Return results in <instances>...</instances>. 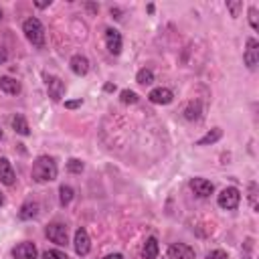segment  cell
I'll return each instance as SVG.
<instances>
[{"label": "cell", "instance_id": "cell-1", "mask_svg": "<svg viewBox=\"0 0 259 259\" xmlns=\"http://www.w3.org/2000/svg\"><path fill=\"white\" fill-rule=\"evenodd\" d=\"M57 174H59V168L51 156H40L34 160V164H32V180L34 182H51L57 178Z\"/></svg>", "mask_w": 259, "mask_h": 259}, {"label": "cell", "instance_id": "cell-2", "mask_svg": "<svg viewBox=\"0 0 259 259\" xmlns=\"http://www.w3.org/2000/svg\"><path fill=\"white\" fill-rule=\"evenodd\" d=\"M22 32L32 47H36V49L45 47V28L38 18H26L22 24Z\"/></svg>", "mask_w": 259, "mask_h": 259}, {"label": "cell", "instance_id": "cell-3", "mask_svg": "<svg viewBox=\"0 0 259 259\" xmlns=\"http://www.w3.org/2000/svg\"><path fill=\"white\" fill-rule=\"evenodd\" d=\"M241 202V192L235 186H227L221 190V194L217 196V204L225 210H235Z\"/></svg>", "mask_w": 259, "mask_h": 259}, {"label": "cell", "instance_id": "cell-4", "mask_svg": "<svg viewBox=\"0 0 259 259\" xmlns=\"http://www.w3.org/2000/svg\"><path fill=\"white\" fill-rule=\"evenodd\" d=\"M45 235L55 243V245H67V227L63 223H51L45 229Z\"/></svg>", "mask_w": 259, "mask_h": 259}, {"label": "cell", "instance_id": "cell-5", "mask_svg": "<svg viewBox=\"0 0 259 259\" xmlns=\"http://www.w3.org/2000/svg\"><path fill=\"white\" fill-rule=\"evenodd\" d=\"M243 61L247 65V69H255L259 65V42L255 38H247V49L243 53Z\"/></svg>", "mask_w": 259, "mask_h": 259}, {"label": "cell", "instance_id": "cell-6", "mask_svg": "<svg viewBox=\"0 0 259 259\" xmlns=\"http://www.w3.org/2000/svg\"><path fill=\"white\" fill-rule=\"evenodd\" d=\"M73 247H75V253H77V255H81V257H85V255L91 251V239H89V235H87V231H85L83 227L75 231Z\"/></svg>", "mask_w": 259, "mask_h": 259}, {"label": "cell", "instance_id": "cell-7", "mask_svg": "<svg viewBox=\"0 0 259 259\" xmlns=\"http://www.w3.org/2000/svg\"><path fill=\"white\" fill-rule=\"evenodd\" d=\"M188 186H190V190H192L196 196H200V198L210 196V194H212V190H214L212 182H208L206 178H198V176H196V178H190Z\"/></svg>", "mask_w": 259, "mask_h": 259}, {"label": "cell", "instance_id": "cell-8", "mask_svg": "<svg viewBox=\"0 0 259 259\" xmlns=\"http://www.w3.org/2000/svg\"><path fill=\"white\" fill-rule=\"evenodd\" d=\"M47 91H49V97L53 101H59L65 93V83L63 79H59L57 75H47Z\"/></svg>", "mask_w": 259, "mask_h": 259}, {"label": "cell", "instance_id": "cell-9", "mask_svg": "<svg viewBox=\"0 0 259 259\" xmlns=\"http://www.w3.org/2000/svg\"><path fill=\"white\" fill-rule=\"evenodd\" d=\"M36 247H34V243H30V241H22V243H18L14 249H12V257L14 259H36Z\"/></svg>", "mask_w": 259, "mask_h": 259}, {"label": "cell", "instance_id": "cell-10", "mask_svg": "<svg viewBox=\"0 0 259 259\" xmlns=\"http://www.w3.org/2000/svg\"><path fill=\"white\" fill-rule=\"evenodd\" d=\"M148 99L152 103H156V105H168V103H172L174 95H172V91L168 87H156V89H152L148 93Z\"/></svg>", "mask_w": 259, "mask_h": 259}, {"label": "cell", "instance_id": "cell-11", "mask_svg": "<svg viewBox=\"0 0 259 259\" xmlns=\"http://www.w3.org/2000/svg\"><path fill=\"white\" fill-rule=\"evenodd\" d=\"M168 259H194V249L184 243H174L168 247Z\"/></svg>", "mask_w": 259, "mask_h": 259}, {"label": "cell", "instance_id": "cell-12", "mask_svg": "<svg viewBox=\"0 0 259 259\" xmlns=\"http://www.w3.org/2000/svg\"><path fill=\"white\" fill-rule=\"evenodd\" d=\"M105 45H107V51L111 55H119L121 53V45H123L121 34L115 28H107L105 30Z\"/></svg>", "mask_w": 259, "mask_h": 259}, {"label": "cell", "instance_id": "cell-13", "mask_svg": "<svg viewBox=\"0 0 259 259\" xmlns=\"http://www.w3.org/2000/svg\"><path fill=\"white\" fill-rule=\"evenodd\" d=\"M0 182L6 186H12L16 182V174H14L8 158H0Z\"/></svg>", "mask_w": 259, "mask_h": 259}, {"label": "cell", "instance_id": "cell-14", "mask_svg": "<svg viewBox=\"0 0 259 259\" xmlns=\"http://www.w3.org/2000/svg\"><path fill=\"white\" fill-rule=\"evenodd\" d=\"M69 67H71V71H73L75 75L83 77V75H87V71H89V61H87V57H83V55H73L71 61H69Z\"/></svg>", "mask_w": 259, "mask_h": 259}, {"label": "cell", "instance_id": "cell-15", "mask_svg": "<svg viewBox=\"0 0 259 259\" xmlns=\"http://www.w3.org/2000/svg\"><path fill=\"white\" fill-rule=\"evenodd\" d=\"M38 214V204L34 202V200H26L22 206H20V210H18V219H22V221H30V219H34Z\"/></svg>", "mask_w": 259, "mask_h": 259}, {"label": "cell", "instance_id": "cell-16", "mask_svg": "<svg viewBox=\"0 0 259 259\" xmlns=\"http://www.w3.org/2000/svg\"><path fill=\"white\" fill-rule=\"evenodd\" d=\"M158 239L156 237H148L146 243H144V259H156L158 257Z\"/></svg>", "mask_w": 259, "mask_h": 259}, {"label": "cell", "instance_id": "cell-17", "mask_svg": "<svg viewBox=\"0 0 259 259\" xmlns=\"http://www.w3.org/2000/svg\"><path fill=\"white\" fill-rule=\"evenodd\" d=\"M0 89L4 93H10V95H16L20 91V83L12 77H0Z\"/></svg>", "mask_w": 259, "mask_h": 259}, {"label": "cell", "instance_id": "cell-18", "mask_svg": "<svg viewBox=\"0 0 259 259\" xmlns=\"http://www.w3.org/2000/svg\"><path fill=\"white\" fill-rule=\"evenodd\" d=\"M12 127H14V132L20 134V136H28V134H30V127H28V123H26V119H24L22 113H16V115L12 117Z\"/></svg>", "mask_w": 259, "mask_h": 259}, {"label": "cell", "instance_id": "cell-19", "mask_svg": "<svg viewBox=\"0 0 259 259\" xmlns=\"http://www.w3.org/2000/svg\"><path fill=\"white\" fill-rule=\"evenodd\" d=\"M223 138V130L221 127H212L210 132H206L198 142H196V146H206V144H214V142H219Z\"/></svg>", "mask_w": 259, "mask_h": 259}, {"label": "cell", "instance_id": "cell-20", "mask_svg": "<svg viewBox=\"0 0 259 259\" xmlns=\"http://www.w3.org/2000/svg\"><path fill=\"white\" fill-rule=\"evenodd\" d=\"M73 194H75V190H73L69 184H63V186L59 188V200H61V204L67 206V204L73 200Z\"/></svg>", "mask_w": 259, "mask_h": 259}, {"label": "cell", "instance_id": "cell-21", "mask_svg": "<svg viewBox=\"0 0 259 259\" xmlns=\"http://www.w3.org/2000/svg\"><path fill=\"white\" fill-rule=\"evenodd\" d=\"M136 81H138L140 85H152V83H154V73H152V69H140L138 75H136Z\"/></svg>", "mask_w": 259, "mask_h": 259}, {"label": "cell", "instance_id": "cell-22", "mask_svg": "<svg viewBox=\"0 0 259 259\" xmlns=\"http://www.w3.org/2000/svg\"><path fill=\"white\" fill-rule=\"evenodd\" d=\"M67 170H69L71 174H81V172H83V162L77 160V158H71V160L67 162Z\"/></svg>", "mask_w": 259, "mask_h": 259}, {"label": "cell", "instance_id": "cell-23", "mask_svg": "<svg viewBox=\"0 0 259 259\" xmlns=\"http://www.w3.org/2000/svg\"><path fill=\"white\" fill-rule=\"evenodd\" d=\"M119 99H121V103H136L138 101V93H134V91H130V89H123L121 93H119Z\"/></svg>", "mask_w": 259, "mask_h": 259}, {"label": "cell", "instance_id": "cell-24", "mask_svg": "<svg viewBox=\"0 0 259 259\" xmlns=\"http://www.w3.org/2000/svg\"><path fill=\"white\" fill-rule=\"evenodd\" d=\"M42 259H69V257H67V253H63L59 249H49L42 253Z\"/></svg>", "mask_w": 259, "mask_h": 259}, {"label": "cell", "instance_id": "cell-25", "mask_svg": "<svg viewBox=\"0 0 259 259\" xmlns=\"http://www.w3.org/2000/svg\"><path fill=\"white\" fill-rule=\"evenodd\" d=\"M249 202H251V208L257 210V184L255 182H249Z\"/></svg>", "mask_w": 259, "mask_h": 259}, {"label": "cell", "instance_id": "cell-26", "mask_svg": "<svg viewBox=\"0 0 259 259\" xmlns=\"http://www.w3.org/2000/svg\"><path fill=\"white\" fill-rule=\"evenodd\" d=\"M206 259H229V255L223 249H212L206 253Z\"/></svg>", "mask_w": 259, "mask_h": 259}, {"label": "cell", "instance_id": "cell-27", "mask_svg": "<svg viewBox=\"0 0 259 259\" xmlns=\"http://www.w3.org/2000/svg\"><path fill=\"white\" fill-rule=\"evenodd\" d=\"M249 22H251V28H259V22H257V8L255 6H251L249 8Z\"/></svg>", "mask_w": 259, "mask_h": 259}, {"label": "cell", "instance_id": "cell-28", "mask_svg": "<svg viewBox=\"0 0 259 259\" xmlns=\"http://www.w3.org/2000/svg\"><path fill=\"white\" fill-rule=\"evenodd\" d=\"M243 6V2H227V8L231 10V16H239V8Z\"/></svg>", "mask_w": 259, "mask_h": 259}, {"label": "cell", "instance_id": "cell-29", "mask_svg": "<svg viewBox=\"0 0 259 259\" xmlns=\"http://www.w3.org/2000/svg\"><path fill=\"white\" fill-rule=\"evenodd\" d=\"M251 249H253V239L245 241V251H243V259H251Z\"/></svg>", "mask_w": 259, "mask_h": 259}, {"label": "cell", "instance_id": "cell-30", "mask_svg": "<svg viewBox=\"0 0 259 259\" xmlns=\"http://www.w3.org/2000/svg\"><path fill=\"white\" fill-rule=\"evenodd\" d=\"M81 103H83L81 99H75V101H65V107H67V109H75V107H79Z\"/></svg>", "mask_w": 259, "mask_h": 259}, {"label": "cell", "instance_id": "cell-31", "mask_svg": "<svg viewBox=\"0 0 259 259\" xmlns=\"http://www.w3.org/2000/svg\"><path fill=\"white\" fill-rule=\"evenodd\" d=\"M6 59H8V51H6L4 47H0V65L6 63Z\"/></svg>", "mask_w": 259, "mask_h": 259}, {"label": "cell", "instance_id": "cell-32", "mask_svg": "<svg viewBox=\"0 0 259 259\" xmlns=\"http://www.w3.org/2000/svg\"><path fill=\"white\" fill-rule=\"evenodd\" d=\"M103 259H123V255L121 253H111V255H105Z\"/></svg>", "mask_w": 259, "mask_h": 259}, {"label": "cell", "instance_id": "cell-33", "mask_svg": "<svg viewBox=\"0 0 259 259\" xmlns=\"http://www.w3.org/2000/svg\"><path fill=\"white\" fill-rule=\"evenodd\" d=\"M103 89H105V91H115V85H113V83H105Z\"/></svg>", "mask_w": 259, "mask_h": 259}, {"label": "cell", "instance_id": "cell-34", "mask_svg": "<svg viewBox=\"0 0 259 259\" xmlns=\"http://www.w3.org/2000/svg\"><path fill=\"white\" fill-rule=\"evenodd\" d=\"M34 4H36V8H47L51 2H34Z\"/></svg>", "mask_w": 259, "mask_h": 259}, {"label": "cell", "instance_id": "cell-35", "mask_svg": "<svg viewBox=\"0 0 259 259\" xmlns=\"http://www.w3.org/2000/svg\"><path fill=\"white\" fill-rule=\"evenodd\" d=\"M4 204V196H2V192H0V206Z\"/></svg>", "mask_w": 259, "mask_h": 259}, {"label": "cell", "instance_id": "cell-36", "mask_svg": "<svg viewBox=\"0 0 259 259\" xmlns=\"http://www.w3.org/2000/svg\"><path fill=\"white\" fill-rule=\"evenodd\" d=\"M0 20H2V10H0Z\"/></svg>", "mask_w": 259, "mask_h": 259}, {"label": "cell", "instance_id": "cell-37", "mask_svg": "<svg viewBox=\"0 0 259 259\" xmlns=\"http://www.w3.org/2000/svg\"><path fill=\"white\" fill-rule=\"evenodd\" d=\"M0 138H2V130H0Z\"/></svg>", "mask_w": 259, "mask_h": 259}]
</instances>
